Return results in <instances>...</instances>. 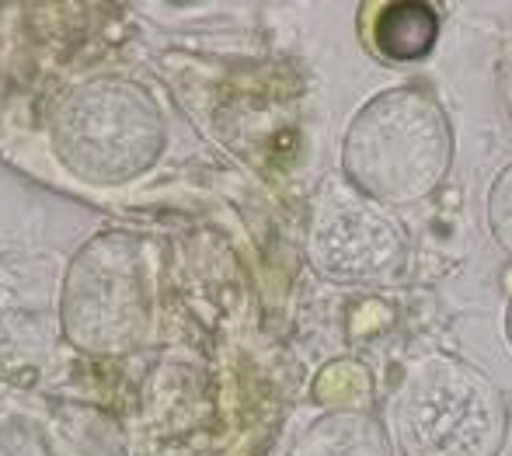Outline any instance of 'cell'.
Segmentation results:
<instances>
[{"label": "cell", "mask_w": 512, "mask_h": 456, "mask_svg": "<svg viewBox=\"0 0 512 456\" xmlns=\"http://www.w3.org/2000/svg\"><path fill=\"white\" fill-rule=\"evenodd\" d=\"M290 456H398L391 432L363 408H331L293 439Z\"/></svg>", "instance_id": "obj_6"}, {"label": "cell", "mask_w": 512, "mask_h": 456, "mask_svg": "<svg viewBox=\"0 0 512 456\" xmlns=\"http://www.w3.org/2000/svg\"><path fill=\"white\" fill-rule=\"evenodd\" d=\"M164 143L161 105L129 77H91L63 94L49 115V147L63 171L84 185L136 182L161 161Z\"/></svg>", "instance_id": "obj_3"}, {"label": "cell", "mask_w": 512, "mask_h": 456, "mask_svg": "<svg viewBox=\"0 0 512 456\" xmlns=\"http://www.w3.org/2000/svg\"><path fill=\"white\" fill-rule=\"evenodd\" d=\"M387 432L401 456H502L509 401L485 369L432 352L401 373L387 408Z\"/></svg>", "instance_id": "obj_2"}, {"label": "cell", "mask_w": 512, "mask_h": 456, "mask_svg": "<svg viewBox=\"0 0 512 456\" xmlns=\"http://www.w3.org/2000/svg\"><path fill=\"white\" fill-rule=\"evenodd\" d=\"M485 223H488L492 241L499 244V251L512 262V161L495 175V182L488 185Z\"/></svg>", "instance_id": "obj_8"}, {"label": "cell", "mask_w": 512, "mask_h": 456, "mask_svg": "<svg viewBox=\"0 0 512 456\" xmlns=\"http://www.w3.org/2000/svg\"><path fill=\"white\" fill-rule=\"evenodd\" d=\"M457 136L432 91L398 84L366 98L342 136V178L391 209L436 195L450 178Z\"/></svg>", "instance_id": "obj_1"}, {"label": "cell", "mask_w": 512, "mask_h": 456, "mask_svg": "<svg viewBox=\"0 0 512 456\" xmlns=\"http://www.w3.org/2000/svg\"><path fill=\"white\" fill-rule=\"evenodd\" d=\"M60 328L84 356L115 359L154 335V269L136 234L108 230L70 258L60 296Z\"/></svg>", "instance_id": "obj_4"}, {"label": "cell", "mask_w": 512, "mask_h": 456, "mask_svg": "<svg viewBox=\"0 0 512 456\" xmlns=\"http://www.w3.org/2000/svg\"><path fill=\"white\" fill-rule=\"evenodd\" d=\"M439 14L418 0L387 4L373 21V49L391 63H418L436 49Z\"/></svg>", "instance_id": "obj_7"}, {"label": "cell", "mask_w": 512, "mask_h": 456, "mask_svg": "<svg viewBox=\"0 0 512 456\" xmlns=\"http://www.w3.org/2000/svg\"><path fill=\"white\" fill-rule=\"evenodd\" d=\"M307 262L338 286L387 282L408 262V230L391 206L363 195L345 178H331L310 206Z\"/></svg>", "instance_id": "obj_5"}, {"label": "cell", "mask_w": 512, "mask_h": 456, "mask_svg": "<svg viewBox=\"0 0 512 456\" xmlns=\"http://www.w3.org/2000/svg\"><path fill=\"white\" fill-rule=\"evenodd\" d=\"M506 338H509V349H512V300L506 307Z\"/></svg>", "instance_id": "obj_10"}, {"label": "cell", "mask_w": 512, "mask_h": 456, "mask_svg": "<svg viewBox=\"0 0 512 456\" xmlns=\"http://www.w3.org/2000/svg\"><path fill=\"white\" fill-rule=\"evenodd\" d=\"M499 101L506 119L512 122V35L502 42V53H499Z\"/></svg>", "instance_id": "obj_9"}]
</instances>
